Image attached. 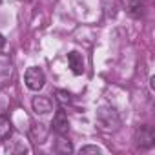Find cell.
<instances>
[{
	"instance_id": "2",
	"label": "cell",
	"mask_w": 155,
	"mask_h": 155,
	"mask_svg": "<svg viewBox=\"0 0 155 155\" xmlns=\"http://www.w3.org/2000/svg\"><path fill=\"white\" fill-rule=\"evenodd\" d=\"M46 82V75L40 68H29L26 71V86L33 91H38Z\"/></svg>"
},
{
	"instance_id": "6",
	"label": "cell",
	"mask_w": 155,
	"mask_h": 155,
	"mask_svg": "<svg viewBox=\"0 0 155 155\" xmlns=\"http://www.w3.org/2000/svg\"><path fill=\"white\" fill-rule=\"evenodd\" d=\"M68 62H69V68L75 75H82L84 73V58L79 51H69L68 53Z\"/></svg>"
},
{
	"instance_id": "13",
	"label": "cell",
	"mask_w": 155,
	"mask_h": 155,
	"mask_svg": "<svg viewBox=\"0 0 155 155\" xmlns=\"http://www.w3.org/2000/svg\"><path fill=\"white\" fill-rule=\"evenodd\" d=\"M4 44H6V40H4V37H2V35H0V49L4 48Z\"/></svg>"
},
{
	"instance_id": "4",
	"label": "cell",
	"mask_w": 155,
	"mask_h": 155,
	"mask_svg": "<svg viewBox=\"0 0 155 155\" xmlns=\"http://www.w3.org/2000/svg\"><path fill=\"white\" fill-rule=\"evenodd\" d=\"M15 75V68L9 60V57H2L0 55V86L9 84V81Z\"/></svg>"
},
{
	"instance_id": "9",
	"label": "cell",
	"mask_w": 155,
	"mask_h": 155,
	"mask_svg": "<svg viewBox=\"0 0 155 155\" xmlns=\"http://www.w3.org/2000/svg\"><path fill=\"white\" fill-rule=\"evenodd\" d=\"M11 133H13V126H11L9 119L8 117H0V140L8 139Z\"/></svg>"
},
{
	"instance_id": "3",
	"label": "cell",
	"mask_w": 155,
	"mask_h": 155,
	"mask_svg": "<svg viewBox=\"0 0 155 155\" xmlns=\"http://www.w3.org/2000/svg\"><path fill=\"white\" fill-rule=\"evenodd\" d=\"M135 140H137V146L140 148H150L153 146L155 142V133L151 130V126H140L135 133Z\"/></svg>"
},
{
	"instance_id": "1",
	"label": "cell",
	"mask_w": 155,
	"mask_h": 155,
	"mask_svg": "<svg viewBox=\"0 0 155 155\" xmlns=\"http://www.w3.org/2000/svg\"><path fill=\"white\" fill-rule=\"evenodd\" d=\"M97 122L104 128V130H117L119 124H120V119H119V113L110 108V106H102L99 108L97 111Z\"/></svg>"
},
{
	"instance_id": "7",
	"label": "cell",
	"mask_w": 155,
	"mask_h": 155,
	"mask_svg": "<svg viewBox=\"0 0 155 155\" xmlns=\"http://www.w3.org/2000/svg\"><path fill=\"white\" fill-rule=\"evenodd\" d=\"M53 110V102L48 99V97H35L33 99V111L38 113V115H46Z\"/></svg>"
},
{
	"instance_id": "11",
	"label": "cell",
	"mask_w": 155,
	"mask_h": 155,
	"mask_svg": "<svg viewBox=\"0 0 155 155\" xmlns=\"http://www.w3.org/2000/svg\"><path fill=\"white\" fill-rule=\"evenodd\" d=\"M55 97H57V102H58L60 106H66V104L71 102V93L66 91V90H57V91H55Z\"/></svg>"
},
{
	"instance_id": "12",
	"label": "cell",
	"mask_w": 155,
	"mask_h": 155,
	"mask_svg": "<svg viewBox=\"0 0 155 155\" xmlns=\"http://www.w3.org/2000/svg\"><path fill=\"white\" fill-rule=\"evenodd\" d=\"M102 150L99 148V146H84V148H81V155L82 153H101Z\"/></svg>"
},
{
	"instance_id": "8",
	"label": "cell",
	"mask_w": 155,
	"mask_h": 155,
	"mask_svg": "<svg viewBox=\"0 0 155 155\" xmlns=\"http://www.w3.org/2000/svg\"><path fill=\"white\" fill-rule=\"evenodd\" d=\"M124 8H126V11H128L131 17H135V18H139V17L142 15V9H144L142 0H124Z\"/></svg>"
},
{
	"instance_id": "5",
	"label": "cell",
	"mask_w": 155,
	"mask_h": 155,
	"mask_svg": "<svg viewBox=\"0 0 155 155\" xmlns=\"http://www.w3.org/2000/svg\"><path fill=\"white\" fill-rule=\"evenodd\" d=\"M51 126H53V131H57L58 135H66V133H68V130H69V120H68V115H66L64 110H58V111L55 113Z\"/></svg>"
},
{
	"instance_id": "10",
	"label": "cell",
	"mask_w": 155,
	"mask_h": 155,
	"mask_svg": "<svg viewBox=\"0 0 155 155\" xmlns=\"http://www.w3.org/2000/svg\"><path fill=\"white\" fill-rule=\"evenodd\" d=\"M55 151H57V153H71V151H73V146H71L69 140H66V139L60 135V139L55 142Z\"/></svg>"
}]
</instances>
